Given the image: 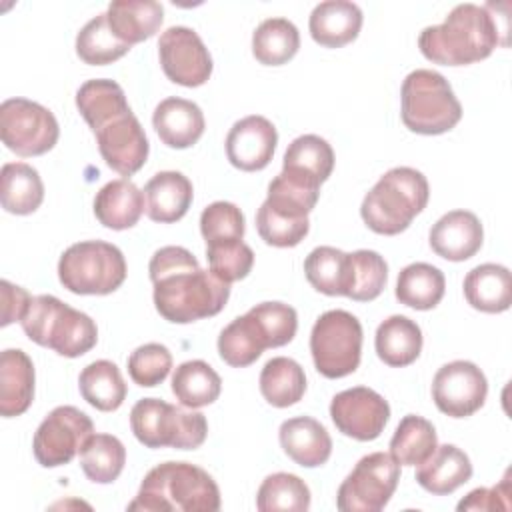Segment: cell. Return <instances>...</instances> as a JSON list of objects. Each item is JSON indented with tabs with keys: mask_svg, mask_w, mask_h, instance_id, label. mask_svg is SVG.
Wrapping results in <instances>:
<instances>
[{
	"mask_svg": "<svg viewBox=\"0 0 512 512\" xmlns=\"http://www.w3.org/2000/svg\"><path fill=\"white\" fill-rule=\"evenodd\" d=\"M310 352L324 378H344L360 364L362 324L346 310H328L312 326Z\"/></svg>",
	"mask_w": 512,
	"mask_h": 512,
	"instance_id": "9c48e42d",
	"label": "cell"
},
{
	"mask_svg": "<svg viewBox=\"0 0 512 512\" xmlns=\"http://www.w3.org/2000/svg\"><path fill=\"white\" fill-rule=\"evenodd\" d=\"M306 280L326 296H344L346 252L332 246L314 248L304 260Z\"/></svg>",
	"mask_w": 512,
	"mask_h": 512,
	"instance_id": "ee69618b",
	"label": "cell"
},
{
	"mask_svg": "<svg viewBox=\"0 0 512 512\" xmlns=\"http://www.w3.org/2000/svg\"><path fill=\"white\" fill-rule=\"evenodd\" d=\"M488 382L484 372L468 360H454L438 368L432 380V400L450 418H466L484 406Z\"/></svg>",
	"mask_w": 512,
	"mask_h": 512,
	"instance_id": "5bb4252c",
	"label": "cell"
},
{
	"mask_svg": "<svg viewBox=\"0 0 512 512\" xmlns=\"http://www.w3.org/2000/svg\"><path fill=\"white\" fill-rule=\"evenodd\" d=\"M152 124L160 140L170 148H190L204 134V114L192 100L170 96L164 98L152 114Z\"/></svg>",
	"mask_w": 512,
	"mask_h": 512,
	"instance_id": "d6986e66",
	"label": "cell"
},
{
	"mask_svg": "<svg viewBox=\"0 0 512 512\" xmlns=\"http://www.w3.org/2000/svg\"><path fill=\"white\" fill-rule=\"evenodd\" d=\"M126 464V448L112 434H92L80 450V466L96 484L114 482Z\"/></svg>",
	"mask_w": 512,
	"mask_h": 512,
	"instance_id": "ab89813d",
	"label": "cell"
},
{
	"mask_svg": "<svg viewBox=\"0 0 512 512\" xmlns=\"http://www.w3.org/2000/svg\"><path fill=\"white\" fill-rule=\"evenodd\" d=\"M130 428L146 448L194 450L204 444L208 422L200 412H186L160 398H142L130 410Z\"/></svg>",
	"mask_w": 512,
	"mask_h": 512,
	"instance_id": "ba28073f",
	"label": "cell"
},
{
	"mask_svg": "<svg viewBox=\"0 0 512 512\" xmlns=\"http://www.w3.org/2000/svg\"><path fill=\"white\" fill-rule=\"evenodd\" d=\"M158 56L166 78L180 86H202L212 74V56L188 26L166 28L158 40Z\"/></svg>",
	"mask_w": 512,
	"mask_h": 512,
	"instance_id": "4fadbf2b",
	"label": "cell"
},
{
	"mask_svg": "<svg viewBox=\"0 0 512 512\" xmlns=\"http://www.w3.org/2000/svg\"><path fill=\"white\" fill-rule=\"evenodd\" d=\"M82 398L100 412H114L126 400V382L120 368L110 360L90 362L78 376Z\"/></svg>",
	"mask_w": 512,
	"mask_h": 512,
	"instance_id": "4dcf8cb0",
	"label": "cell"
},
{
	"mask_svg": "<svg viewBox=\"0 0 512 512\" xmlns=\"http://www.w3.org/2000/svg\"><path fill=\"white\" fill-rule=\"evenodd\" d=\"M330 418L344 436L370 442L376 440L388 424L390 406L376 390L354 386L332 398Z\"/></svg>",
	"mask_w": 512,
	"mask_h": 512,
	"instance_id": "9a60e30c",
	"label": "cell"
},
{
	"mask_svg": "<svg viewBox=\"0 0 512 512\" xmlns=\"http://www.w3.org/2000/svg\"><path fill=\"white\" fill-rule=\"evenodd\" d=\"M94 134L104 162L120 176H132L146 164L150 144L132 110L104 122Z\"/></svg>",
	"mask_w": 512,
	"mask_h": 512,
	"instance_id": "2e32d148",
	"label": "cell"
},
{
	"mask_svg": "<svg viewBox=\"0 0 512 512\" xmlns=\"http://www.w3.org/2000/svg\"><path fill=\"white\" fill-rule=\"evenodd\" d=\"M510 508V480L508 472L500 484L492 488H476L458 502V510H508Z\"/></svg>",
	"mask_w": 512,
	"mask_h": 512,
	"instance_id": "f907efd6",
	"label": "cell"
},
{
	"mask_svg": "<svg viewBox=\"0 0 512 512\" xmlns=\"http://www.w3.org/2000/svg\"><path fill=\"white\" fill-rule=\"evenodd\" d=\"M44 200V184L36 168L26 162H8L0 172L2 208L16 216L32 214Z\"/></svg>",
	"mask_w": 512,
	"mask_h": 512,
	"instance_id": "f546056e",
	"label": "cell"
},
{
	"mask_svg": "<svg viewBox=\"0 0 512 512\" xmlns=\"http://www.w3.org/2000/svg\"><path fill=\"white\" fill-rule=\"evenodd\" d=\"M266 348L258 326L248 312L234 318L218 336V354L232 368L254 364Z\"/></svg>",
	"mask_w": 512,
	"mask_h": 512,
	"instance_id": "f35d334b",
	"label": "cell"
},
{
	"mask_svg": "<svg viewBox=\"0 0 512 512\" xmlns=\"http://www.w3.org/2000/svg\"><path fill=\"white\" fill-rule=\"evenodd\" d=\"M318 196H320V188L280 172L268 184V196L264 204L280 216L300 220V218H308V214L314 210L318 202Z\"/></svg>",
	"mask_w": 512,
	"mask_h": 512,
	"instance_id": "7bdbcfd3",
	"label": "cell"
},
{
	"mask_svg": "<svg viewBox=\"0 0 512 512\" xmlns=\"http://www.w3.org/2000/svg\"><path fill=\"white\" fill-rule=\"evenodd\" d=\"M172 368V354L164 344L148 342L138 346L128 356V374L134 384L142 388H154L166 380Z\"/></svg>",
	"mask_w": 512,
	"mask_h": 512,
	"instance_id": "7dc6e473",
	"label": "cell"
},
{
	"mask_svg": "<svg viewBox=\"0 0 512 512\" xmlns=\"http://www.w3.org/2000/svg\"><path fill=\"white\" fill-rule=\"evenodd\" d=\"M144 212V194L128 178L104 184L94 198L96 220L110 230H126L138 224Z\"/></svg>",
	"mask_w": 512,
	"mask_h": 512,
	"instance_id": "484cf974",
	"label": "cell"
},
{
	"mask_svg": "<svg viewBox=\"0 0 512 512\" xmlns=\"http://www.w3.org/2000/svg\"><path fill=\"white\" fill-rule=\"evenodd\" d=\"M132 46L122 42L110 28L108 16L98 14L88 20L76 36V54L84 64L106 66L122 58Z\"/></svg>",
	"mask_w": 512,
	"mask_h": 512,
	"instance_id": "60d3db41",
	"label": "cell"
},
{
	"mask_svg": "<svg viewBox=\"0 0 512 512\" xmlns=\"http://www.w3.org/2000/svg\"><path fill=\"white\" fill-rule=\"evenodd\" d=\"M506 30L488 6L466 2L454 6L442 24L426 26L418 48L434 64L466 66L488 58L498 44L506 46L500 40Z\"/></svg>",
	"mask_w": 512,
	"mask_h": 512,
	"instance_id": "7a4b0ae2",
	"label": "cell"
},
{
	"mask_svg": "<svg viewBox=\"0 0 512 512\" xmlns=\"http://www.w3.org/2000/svg\"><path fill=\"white\" fill-rule=\"evenodd\" d=\"M0 136L18 156H40L58 142L60 128L54 114L28 98H8L0 106Z\"/></svg>",
	"mask_w": 512,
	"mask_h": 512,
	"instance_id": "8fae6325",
	"label": "cell"
},
{
	"mask_svg": "<svg viewBox=\"0 0 512 512\" xmlns=\"http://www.w3.org/2000/svg\"><path fill=\"white\" fill-rule=\"evenodd\" d=\"M268 348L286 346L298 328V314L284 302H260L248 310Z\"/></svg>",
	"mask_w": 512,
	"mask_h": 512,
	"instance_id": "f6af8a7d",
	"label": "cell"
},
{
	"mask_svg": "<svg viewBox=\"0 0 512 512\" xmlns=\"http://www.w3.org/2000/svg\"><path fill=\"white\" fill-rule=\"evenodd\" d=\"M278 144L274 124L258 114L232 124L226 136V156L230 164L244 172H256L270 164Z\"/></svg>",
	"mask_w": 512,
	"mask_h": 512,
	"instance_id": "e0dca14e",
	"label": "cell"
},
{
	"mask_svg": "<svg viewBox=\"0 0 512 512\" xmlns=\"http://www.w3.org/2000/svg\"><path fill=\"white\" fill-rule=\"evenodd\" d=\"M256 230L260 238L276 248H292L304 240L310 230L308 218H286L272 212L264 202L256 212Z\"/></svg>",
	"mask_w": 512,
	"mask_h": 512,
	"instance_id": "681fc988",
	"label": "cell"
},
{
	"mask_svg": "<svg viewBox=\"0 0 512 512\" xmlns=\"http://www.w3.org/2000/svg\"><path fill=\"white\" fill-rule=\"evenodd\" d=\"M398 480L400 464L390 454H366L340 484L336 506L342 512H378L390 502Z\"/></svg>",
	"mask_w": 512,
	"mask_h": 512,
	"instance_id": "30bf717a",
	"label": "cell"
},
{
	"mask_svg": "<svg viewBox=\"0 0 512 512\" xmlns=\"http://www.w3.org/2000/svg\"><path fill=\"white\" fill-rule=\"evenodd\" d=\"M278 438L286 456L304 468L322 466L332 454V438L328 430L310 416L284 420Z\"/></svg>",
	"mask_w": 512,
	"mask_h": 512,
	"instance_id": "ffe728a7",
	"label": "cell"
},
{
	"mask_svg": "<svg viewBox=\"0 0 512 512\" xmlns=\"http://www.w3.org/2000/svg\"><path fill=\"white\" fill-rule=\"evenodd\" d=\"M388 280V264L374 250H356L346 254V288L344 296L356 302L378 298Z\"/></svg>",
	"mask_w": 512,
	"mask_h": 512,
	"instance_id": "8d00e7d4",
	"label": "cell"
},
{
	"mask_svg": "<svg viewBox=\"0 0 512 512\" xmlns=\"http://www.w3.org/2000/svg\"><path fill=\"white\" fill-rule=\"evenodd\" d=\"M146 214L160 224H172L184 218L192 204V182L176 170H164L154 174L146 186Z\"/></svg>",
	"mask_w": 512,
	"mask_h": 512,
	"instance_id": "7402d4cb",
	"label": "cell"
},
{
	"mask_svg": "<svg viewBox=\"0 0 512 512\" xmlns=\"http://www.w3.org/2000/svg\"><path fill=\"white\" fill-rule=\"evenodd\" d=\"M0 298H2V320L0 326H8L12 322H20L32 302V296L22 288L8 280L0 282Z\"/></svg>",
	"mask_w": 512,
	"mask_h": 512,
	"instance_id": "816d5d0a",
	"label": "cell"
},
{
	"mask_svg": "<svg viewBox=\"0 0 512 512\" xmlns=\"http://www.w3.org/2000/svg\"><path fill=\"white\" fill-rule=\"evenodd\" d=\"M256 508L260 512L292 510L306 512L310 508V488L306 482L288 472H276L264 478L256 494Z\"/></svg>",
	"mask_w": 512,
	"mask_h": 512,
	"instance_id": "b9f144b4",
	"label": "cell"
},
{
	"mask_svg": "<svg viewBox=\"0 0 512 512\" xmlns=\"http://www.w3.org/2000/svg\"><path fill=\"white\" fill-rule=\"evenodd\" d=\"M484 240L478 216L470 210H450L430 228V248L444 260L462 262L472 258Z\"/></svg>",
	"mask_w": 512,
	"mask_h": 512,
	"instance_id": "ac0fdd59",
	"label": "cell"
},
{
	"mask_svg": "<svg viewBox=\"0 0 512 512\" xmlns=\"http://www.w3.org/2000/svg\"><path fill=\"white\" fill-rule=\"evenodd\" d=\"M308 28L316 44L324 48H340L360 34L362 10L348 0H326L314 6Z\"/></svg>",
	"mask_w": 512,
	"mask_h": 512,
	"instance_id": "44dd1931",
	"label": "cell"
},
{
	"mask_svg": "<svg viewBox=\"0 0 512 512\" xmlns=\"http://www.w3.org/2000/svg\"><path fill=\"white\" fill-rule=\"evenodd\" d=\"M208 270L226 284L242 280L250 274L254 252L242 240H226L206 244Z\"/></svg>",
	"mask_w": 512,
	"mask_h": 512,
	"instance_id": "bcb514c9",
	"label": "cell"
},
{
	"mask_svg": "<svg viewBox=\"0 0 512 512\" xmlns=\"http://www.w3.org/2000/svg\"><path fill=\"white\" fill-rule=\"evenodd\" d=\"M76 108L92 132L114 116L130 112L122 86L106 78L86 80L76 92Z\"/></svg>",
	"mask_w": 512,
	"mask_h": 512,
	"instance_id": "1f68e13d",
	"label": "cell"
},
{
	"mask_svg": "<svg viewBox=\"0 0 512 512\" xmlns=\"http://www.w3.org/2000/svg\"><path fill=\"white\" fill-rule=\"evenodd\" d=\"M34 398V364L20 348L0 354V414L4 418L24 414Z\"/></svg>",
	"mask_w": 512,
	"mask_h": 512,
	"instance_id": "603a6c76",
	"label": "cell"
},
{
	"mask_svg": "<svg viewBox=\"0 0 512 512\" xmlns=\"http://www.w3.org/2000/svg\"><path fill=\"white\" fill-rule=\"evenodd\" d=\"M466 302L488 314H498L512 304V276L502 264H480L464 278Z\"/></svg>",
	"mask_w": 512,
	"mask_h": 512,
	"instance_id": "4316f807",
	"label": "cell"
},
{
	"mask_svg": "<svg viewBox=\"0 0 512 512\" xmlns=\"http://www.w3.org/2000/svg\"><path fill=\"white\" fill-rule=\"evenodd\" d=\"M58 278L74 294L104 296L126 280V260L118 246L84 240L68 246L58 260Z\"/></svg>",
	"mask_w": 512,
	"mask_h": 512,
	"instance_id": "52a82bcc",
	"label": "cell"
},
{
	"mask_svg": "<svg viewBox=\"0 0 512 512\" xmlns=\"http://www.w3.org/2000/svg\"><path fill=\"white\" fill-rule=\"evenodd\" d=\"M20 324L32 342L66 358H78L98 342L94 320L52 294L34 296Z\"/></svg>",
	"mask_w": 512,
	"mask_h": 512,
	"instance_id": "5b68a950",
	"label": "cell"
},
{
	"mask_svg": "<svg viewBox=\"0 0 512 512\" xmlns=\"http://www.w3.org/2000/svg\"><path fill=\"white\" fill-rule=\"evenodd\" d=\"M332 170L334 150L324 138L316 134H304L294 138L284 152L282 172L310 186L320 188V184L328 180Z\"/></svg>",
	"mask_w": 512,
	"mask_h": 512,
	"instance_id": "d4e9b609",
	"label": "cell"
},
{
	"mask_svg": "<svg viewBox=\"0 0 512 512\" xmlns=\"http://www.w3.org/2000/svg\"><path fill=\"white\" fill-rule=\"evenodd\" d=\"M472 478V462L454 444L436 446L432 456L418 464L416 482L430 494L446 496Z\"/></svg>",
	"mask_w": 512,
	"mask_h": 512,
	"instance_id": "cb8c5ba5",
	"label": "cell"
},
{
	"mask_svg": "<svg viewBox=\"0 0 512 512\" xmlns=\"http://www.w3.org/2000/svg\"><path fill=\"white\" fill-rule=\"evenodd\" d=\"M158 314L174 324L216 316L230 298V284L202 270L196 256L182 246H164L148 264Z\"/></svg>",
	"mask_w": 512,
	"mask_h": 512,
	"instance_id": "6da1fadb",
	"label": "cell"
},
{
	"mask_svg": "<svg viewBox=\"0 0 512 512\" xmlns=\"http://www.w3.org/2000/svg\"><path fill=\"white\" fill-rule=\"evenodd\" d=\"M446 290V278L440 268L414 262L400 270L396 280V298L400 304L416 310H432L440 304Z\"/></svg>",
	"mask_w": 512,
	"mask_h": 512,
	"instance_id": "d6a6232c",
	"label": "cell"
},
{
	"mask_svg": "<svg viewBox=\"0 0 512 512\" xmlns=\"http://www.w3.org/2000/svg\"><path fill=\"white\" fill-rule=\"evenodd\" d=\"M438 446V436L430 420L408 414L400 420L390 440V456L400 466H418L432 456Z\"/></svg>",
	"mask_w": 512,
	"mask_h": 512,
	"instance_id": "74e56055",
	"label": "cell"
},
{
	"mask_svg": "<svg viewBox=\"0 0 512 512\" xmlns=\"http://www.w3.org/2000/svg\"><path fill=\"white\" fill-rule=\"evenodd\" d=\"M430 188L426 176L410 166L390 168L364 196L360 216L364 224L384 236L404 232L414 216L428 204Z\"/></svg>",
	"mask_w": 512,
	"mask_h": 512,
	"instance_id": "277c9868",
	"label": "cell"
},
{
	"mask_svg": "<svg viewBox=\"0 0 512 512\" xmlns=\"http://www.w3.org/2000/svg\"><path fill=\"white\" fill-rule=\"evenodd\" d=\"M92 434L94 424L88 414L76 406H58L40 422L34 434V458L44 468L68 464L76 454H80L84 442Z\"/></svg>",
	"mask_w": 512,
	"mask_h": 512,
	"instance_id": "7c38bea8",
	"label": "cell"
},
{
	"mask_svg": "<svg viewBox=\"0 0 512 512\" xmlns=\"http://www.w3.org/2000/svg\"><path fill=\"white\" fill-rule=\"evenodd\" d=\"M106 16L112 32L132 46L158 32L164 20V8L156 0H114Z\"/></svg>",
	"mask_w": 512,
	"mask_h": 512,
	"instance_id": "83f0119b",
	"label": "cell"
},
{
	"mask_svg": "<svg viewBox=\"0 0 512 512\" xmlns=\"http://www.w3.org/2000/svg\"><path fill=\"white\" fill-rule=\"evenodd\" d=\"M244 214L232 202H212L200 214V232L206 244L242 240L244 238Z\"/></svg>",
	"mask_w": 512,
	"mask_h": 512,
	"instance_id": "c3c4849f",
	"label": "cell"
},
{
	"mask_svg": "<svg viewBox=\"0 0 512 512\" xmlns=\"http://www.w3.org/2000/svg\"><path fill=\"white\" fill-rule=\"evenodd\" d=\"M220 490L214 478L190 462H162L142 480L128 510L142 512H216Z\"/></svg>",
	"mask_w": 512,
	"mask_h": 512,
	"instance_id": "3957f363",
	"label": "cell"
},
{
	"mask_svg": "<svg viewBox=\"0 0 512 512\" xmlns=\"http://www.w3.org/2000/svg\"><path fill=\"white\" fill-rule=\"evenodd\" d=\"M300 32L288 18H266L252 34V54L264 66H282L296 56Z\"/></svg>",
	"mask_w": 512,
	"mask_h": 512,
	"instance_id": "d590c367",
	"label": "cell"
},
{
	"mask_svg": "<svg viewBox=\"0 0 512 512\" xmlns=\"http://www.w3.org/2000/svg\"><path fill=\"white\" fill-rule=\"evenodd\" d=\"M222 380L204 360L182 362L172 374V394L186 408H202L218 400Z\"/></svg>",
	"mask_w": 512,
	"mask_h": 512,
	"instance_id": "e575fe53",
	"label": "cell"
},
{
	"mask_svg": "<svg viewBox=\"0 0 512 512\" xmlns=\"http://www.w3.org/2000/svg\"><path fill=\"white\" fill-rule=\"evenodd\" d=\"M374 346H376L378 358L384 364L392 368H402L416 362V358L420 356L422 330L408 316L394 314L378 326L374 336Z\"/></svg>",
	"mask_w": 512,
	"mask_h": 512,
	"instance_id": "f1b7e54d",
	"label": "cell"
},
{
	"mask_svg": "<svg viewBox=\"0 0 512 512\" xmlns=\"http://www.w3.org/2000/svg\"><path fill=\"white\" fill-rule=\"evenodd\" d=\"M260 392L276 408H288L306 392L304 368L286 356L270 358L260 372Z\"/></svg>",
	"mask_w": 512,
	"mask_h": 512,
	"instance_id": "836d02e7",
	"label": "cell"
},
{
	"mask_svg": "<svg viewBox=\"0 0 512 512\" xmlns=\"http://www.w3.org/2000/svg\"><path fill=\"white\" fill-rule=\"evenodd\" d=\"M402 122L408 130L436 136L452 130L462 118V106L450 82L434 70H412L402 82Z\"/></svg>",
	"mask_w": 512,
	"mask_h": 512,
	"instance_id": "8992f818",
	"label": "cell"
}]
</instances>
